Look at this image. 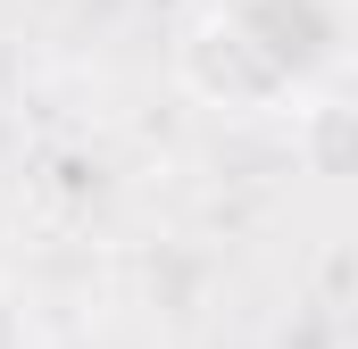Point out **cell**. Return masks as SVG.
Segmentation results:
<instances>
[{
	"mask_svg": "<svg viewBox=\"0 0 358 349\" xmlns=\"http://www.w3.org/2000/svg\"><path fill=\"white\" fill-rule=\"evenodd\" d=\"M342 42V0H200L176 42V75L217 117H283L334 84Z\"/></svg>",
	"mask_w": 358,
	"mask_h": 349,
	"instance_id": "6da1fadb",
	"label": "cell"
}]
</instances>
